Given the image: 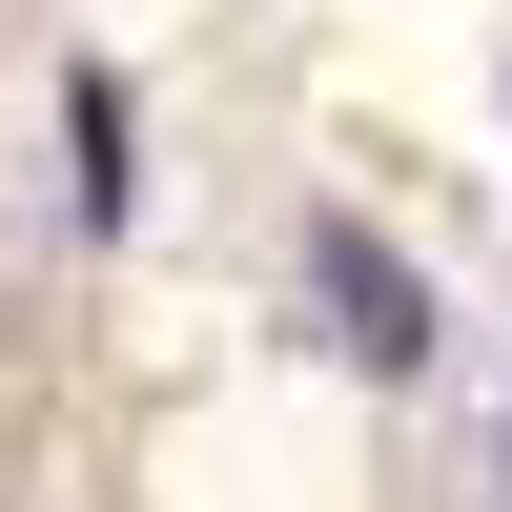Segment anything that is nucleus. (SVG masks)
<instances>
[{
    "label": "nucleus",
    "instance_id": "obj_2",
    "mask_svg": "<svg viewBox=\"0 0 512 512\" xmlns=\"http://www.w3.org/2000/svg\"><path fill=\"white\" fill-rule=\"evenodd\" d=\"M492 472H512V431H492Z\"/></svg>",
    "mask_w": 512,
    "mask_h": 512
},
{
    "label": "nucleus",
    "instance_id": "obj_1",
    "mask_svg": "<svg viewBox=\"0 0 512 512\" xmlns=\"http://www.w3.org/2000/svg\"><path fill=\"white\" fill-rule=\"evenodd\" d=\"M308 287H328V328H349L369 369H431V267H390V246H369L349 205L308 226Z\"/></svg>",
    "mask_w": 512,
    "mask_h": 512
}]
</instances>
